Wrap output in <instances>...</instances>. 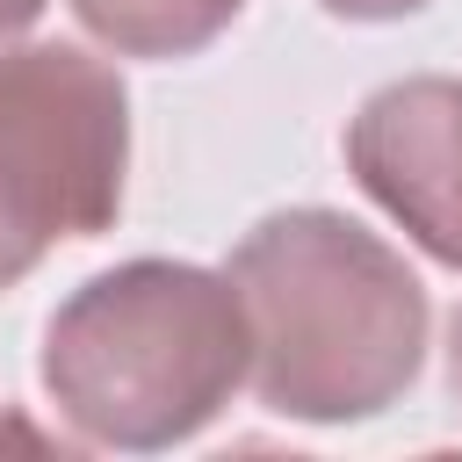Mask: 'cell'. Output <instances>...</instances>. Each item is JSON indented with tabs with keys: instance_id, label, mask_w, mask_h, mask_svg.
Returning <instances> with one entry per match:
<instances>
[{
	"instance_id": "6da1fadb",
	"label": "cell",
	"mask_w": 462,
	"mask_h": 462,
	"mask_svg": "<svg viewBox=\"0 0 462 462\" xmlns=\"http://www.w3.org/2000/svg\"><path fill=\"white\" fill-rule=\"evenodd\" d=\"M245 310V375L267 411L354 426L390 411L426 361V282L339 209H274L224 260Z\"/></svg>"
},
{
	"instance_id": "7a4b0ae2",
	"label": "cell",
	"mask_w": 462,
	"mask_h": 462,
	"mask_svg": "<svg viewBox=\"0 0 462 462\" xmlns=\"http://www.w3.org/2000/svg\"><path fill=\"white\" fill-rule=\"evenodd\" d=\"M36 375L79 448L108 455L180 448L245 383L238 289L231 274L195 260L101 267L51 310Z\"/></svg>"
},
{
	"instance_id": "3957f363",
	"label": "cell",
	"mask_w": 462,
	"mask_h": 462,
	"mask_svg": "<svg viewBox=\"0 0 462 462\" xmlns=\"http://www.w3.org/2000/svg\"><path fill=\"white\" fill-rule=\"evenodd\" d=\"M130 94L79 43L0 51V289L65 238H101L123 209Z\"/></svg>"
},
{
	"instance_id": "277c9868",
	"label": "cell",
	"mask_w": 462,
	"mask_h": 462,
	"mask_svg": "<svg viewBox=\"0 0 462 462\" xmlns=\"http://www.w3.org/2000/svg\"><path fill=\"white\" fill-rule=\"evenodd\" d=\"M346 173L440 267H462V79L411 72L346 123Z\"/></svg>"
},
{
	"instance_id": "5b68a950",
	"label": "cell",
	"mask_w": 462,
	"mask_h": 462,
	"mask_svg": "<svg viewBox=\"0 0 462 462\" xmlns=\"http://www.w3.org/2000/svg\"><path fill=\"white\" fill-rule=\"evenodd\" d=\"M245 0H72L79 29L116 58H195L209 51Z\"/></svg>"
},
{
	"instance_id": "8992f818",
	"label": "cell",
	"mask_w": 462,
	"mask_h": 462,
	"mask_svg": "<svg viewBox=\"0 0 462 462\" xmlns=\"http://www.w3.org/2000/svg\"><path fill=\"white\" fill-rule=\"evenodd\" d=\"M325 14H339V22H404V14H419L426 0H318Z\"/></svg>"
},
{
	"instance_id": "52a82bcc",
	"label": "cell",
	"mask_w": 462,
	"mask_h": 462,
	"mask_svg": "<svg viewBox=\"0 0 462 462\" xmlns=\"http://www.w3.org/2000/svg\"><path fill=\"white\" fill-rule=\"evenodd\" d=\"M43 7H51V0H0V51H14V43L36 29Z\"/></svg>"
},
{
	"instance_id": "ba28073f",
	"label": "cell",
	"mask_w": 462,
	"mask_h": 462,
	"mask_svg": "<svg viewBox=\"0 0 462 462\" xmlns=\"http://www.w3.org/2000/svg\"><path fill=\"white\" fill-rule=\"evenodd\" d=\"M448 390H455V404H462V310L448 318Z\"/></svg>"
}]
</instances>
